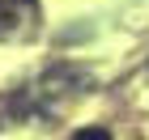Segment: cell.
Here are the masks:
<instances>
[{
	"label": "cell",
	"instance_id": "obj_1",
	"mask_svg": "<svg viewBox=\"0 0 149 140\" xmlns=\"http://www.w3.org/2000/svg\"><path fill=\"white\" fill-rule=\"evenodd\" d=\"M72 140H111V132H107V128H81Z\"/></svg>",
	"mask_w": 149,
	"mask_h": 140
}]
</instances>
